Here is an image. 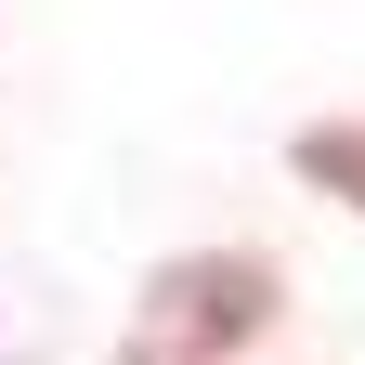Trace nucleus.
<instances>
[{
    "mask_svg": "<svg viewBox=\"0 0 365 365\" xmlns=\"http://www.w3.org/2000/svg\"><path fill=\"white\" fill-rule=\"evenodd\" d=\"M300 170H313V182H339V196L365 209V130H300Z\"/></svg>",
    "mask_w": 365,
    "mask_h": 365,
    "instance_id": "f03ea898",
    "label": "nucleus"
},
{
    "mask_svg": "<svg viewBox=\"0 0 365 365\" xmlns=\"http://www.w3.org/2000/svg\"><path fill=\"white\" fill-rule=\"evenodd\" d=\"M261 327H274V261H248V248H196V261H170L157 287H144L118 365H222V352L261 339Z\"/></svg>",
    "mask_w": 365,
    "mask_h": 365,
    "instance_id": "f257e3e1",
    "label": "nucleus"
}]
</instances>
